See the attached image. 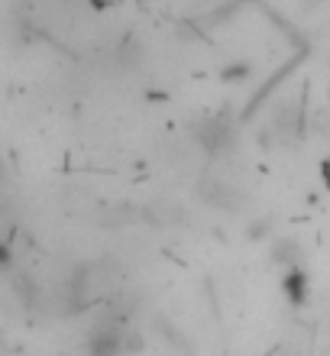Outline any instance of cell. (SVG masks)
Masks as SVG:
<instances>
[{
	"instance_id": "obj_9",
	"label": "cell",
	"mask_w": 330,
	"mask_h": 356,
	"mask_svg": "<svg viewBox=\"0 0 330 356\" xmlns=\"http://www.w3.org/2000/svg\"><path fill=\"white\" fill-rule=\"evenodd\" d=\"M269 234H272V224H269V220H263V217L246 227V240H256V243H259V240H265Z\"/></svg>"
},
{
	"instance_id": "obj_7",
	"label": "cell",
	"mask_w": 330,
	"mask_h": 356,
	"mask_svg": "<svg viewBox=\"0 0 330 356\" xmlns=\"http://www.w3.org/2000/svg\"><path fill=\"white\" fill-rule=\"evenodd\" d=\"M142 58H146V49H142L140 39H123L120 49H117V65L126 68V72H136L142 65Z\"/></svg>"
},
{
	"instance_id": "obj_3",
	"label": "cell",
	"mask_w": 330,
	"mask_h": 356,
	"mask_svg": "<svg viewBox=\"0 0 330 356\" xmlns=\"http://www.w3.org/2000/svg\"><path fill=\"white\" fill-rule=\"evenodd\" d=\"M191 133H195V146L204 149L208 156H230L233 152L236 136L230 130V123L220 120V117H201Z\"/></svg>"
},
{
	"instance_id": "obj_6",
	"label": "cell",
	"mask_w": 330,
	"mask_h": 356,
	"mask_svg": "<svg viewBox=\"0 0 330 356\" xmlns=\"http://www.w3.org/2000/svg\"><path fill=\"white\" fill-rule=\"evenodd\" d=\"M272 263L275 266H282V272H288V269H302L304 266V250L295 240H275L272 243Z\"/></svg>"
},
{
	"instance_id": "obj_2",
	"label": "cell",
	"mask_w": 330,
	"mask_h": 356,
	"mask_svg": "<svg viewBox=\"0 0 330 356\" xmlns=\"http://www.w3.org/2000/svg\"><path fill=\"white\" fill-rule=\"evenodd\" d=\"M198 195L204 204L217 207V211H226V214H240L246 207V195L224 175H204L198 181Z\"/></svg>"
},
{
	"instance_id": "obj_1",
	"label": "cell",
	"mask_w": 330,
	"mask_h": 356,
	"mask_svg": "<svg viewBox=\"0 0 330 356\" xmlns=\"http://www.w3.org/2000/svg\"><path fill=\"white\" fill-rule=\"evenodd\" d=\"M85 343L91 356H136L146 347V337L140 334V327H133L126 314L107 308L104 318H97L94 327L88 330Z\"/></svg>"
},
{
	"instance_id": "obj_5",
	"label": "cell",
	"mask_w": 330,
	"mask_h": 356,
	"mask_svg": "<svg viewBox=\"0 0 330 356\" xmlns=\"http://www.w3.org/2000/svg\"><path fill=\"white\" fill-rule=\"evenodd\" d=\"M282 295L288 298V305H295V308H302L304 301L311 298V279H308V272L302 269H288L282 275Z\"/></svg>"
},
{
	"instance_id": "obj_4",
	"label": "cell",
	"mask_w": 330,
	"mask_h": 356,
	"mask_svg": "<svg viewBox=\"0 0 330 356\" xmlns=\"http://www.w3.org/2000/svg\"><path fill=\"white\" fill-rule=\"evenodd\" d=\"M185 207L179 201H172V197H156L149 207H142V220L156 230H172V227L185 224Z\"/></svg>"
},
{
	"instance_id": "obj_8",
	"label": "cell",
	"mask_w": 330,
	"mask_h": 356,
	"mask_svg": "<svg viewBox=\"0 0 330 356\" xmlns=\"http://www.w3.org/2000/svg\"><path fill=\"white\" fill-rule=\"evenodd\" d=\"M249 78H253V62H246V58L226 62V65L220 68V81H226V85H243Z\"/></svg>"
},
{
	"instance_id": "obj_10",
	"label": "cell",
	"mask_w": 330,
	"mask_h": 356,
	"mask_svg": "<svg viewBox=\"0 0 330 356\" xmlns=\"http://www.w3.org/2000/svg\"><path fill=\"white\" fill-rule=\"evenodd\" d=\"M324 356H330V343H327V350H324Z\"/></svg>"
}]
</instances>
